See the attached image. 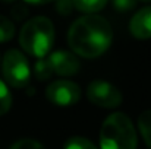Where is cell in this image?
Returning a JSON list of instances; mask_svg holds the SVG:
<instances>
[{
  "label": "cell",
  "mask_w": 151,
  "mask_h": 149,
  "mask_svg": "<svg viewBox=\"0 0 151 149\" xmlns=\"http://www.w3.org/2000/svg\"><path fill=\"white\" fill-rule=\"evenodd\" d=\"M110 24L99 15H85L76 19L68 32V43L73 54L96 58L106 53L111 44Z\"/></svg>",
  "instance_id": "cell-1"
},
{
  "label": "cell",
  "mask_w": 151,
  "mask_h": 149,
  "mask_svg": "<svg viewBox=\"0 0 151 149\" xmlns=\"http://www.w3.org/2000/svg\"><path fill=\"white\" fill-rule=\"evenodd\" d=\"M54 43V25L46 16L31 18L19 32V44L28 54L38 58L50 53Z\"/></svg>",
  "instance_id": "cell-2"
},
{
  "label": "cell",
  "mask_w": 151,
  "mask_h": 149,
  "mask_svg": "<svg viewBox=\"0 0 151 149\" xmlns=\"http://www.w3.org/2000/svg\"><path fill=\"white\" fill-rule=\"evenodd\" d=\"M138 139L131 118L123 113L110 114L101 124V149H137Z\"/></svg>",
  "instance_id": "cell-3"
},
{
  "label": "cell",
  "mask_w": 151,
  "mask_h": 149,
  "mask_svg": "<svg viewBox=\"0 0 151 149\" xmlns=\"http://www.w3.org/2000/svg\"><path fill=\"white\" fill-rule=\"evenodd\" d=\"M1 69L6 82L13 88H24L29 81V64L27 57L19 50L6 51L1 61Z\"/></svg>",
  "instance_id": "cell-4"
},
{
  "label": "cell",
  "mask_w": 151,
  "mask_h": 149,
  "mask_svg": "<svg viewBox=\"0 0 151 149\" xmlns=\"http://www.w3.org/2000/svg\"><path fill=\"white\" fill-rule=\"evenodd\" d=\"M87 95L94 105H99L103 108H116L122 102L120 91L114 85H111L106 81H101V79L93 81L88 85Z\"/></svg>",
  "instance_id": "cell-5"
},
{
  "label": "cell",
  "mask_w": 151,
  "mask_h": 149,
  "mask_svg": "<svg viewBox=\"0 0 151 149\" xmlns=\"http://www.w3.org/2000/svg\"><path fill=\"white\" fill-rule=\"evenodd\" d=\"M46 97L54 105H73L81 98V88L72 81H56L47 86Z\"/></svg>",
  "instance_id": "cell-6"
},
{
  "label": "cell",
  "mask_w": 151,
  "mask_h": 149,
  "mask_svg": "<svg viewBox=\"0 0 151 149\" xmlns=\"http://www.w3.org/2000/svg\"><path fill=\"white\" fill-rule=\"evenodd\" d=\"M49 61L53 69V73L60 76H73L79 72V61L76 56L70 51L57 50L49 56Z\"/></svg>",
  "instance_id": "cell-7"
},
{
  "label": "cell",
  "mask_w": 151,
  "mask_h": 149,
  "mask_svg": "<svg viewBox=\"0 0 151 149\" xmlns=\"http://www.w3.org/2000/svg\"><path fill=\"white\" fill-rule=\"evenodd\" d=\"M129 31L138 40L151 38V6L142 7L132 16Z\"/></svg>",
  "instance_id": "cell-8"
},
{
  "label": "cell",
  "mask_w": 151,
  "mask_h": 149,
  "mask_svg": "<svg viewBox=\"0 0 151 149\" xmlns=\"http://www.w3.org/2000/svg\"><path fill=\"white\" fill-rule=\"evenodd\" d=\"M107 1L109 0H72V4L78 10L88 13V15H93V13L101 10L107 4Z\"/></svg>",
  "instance_id": "cell-9"
},
{
  "label": "cell",
  "mask_w": 151,
  "mask_h": 149,
  "mask_svg": "<svg viewBox=\"0 0 151 149\" xmlns=\"http://www.w3.org/2000/svg\"><path fill=\"white\" fill-rule=\"evenodd\" d=\"M138 127H139V132L145 140V143L151 148V110L144 111L139 118H138Z\"/></svg>",
  "instance_id": "cell-10"
},
{
  "label": "cell",
  "mask_w": 151,
  "mask_h": 149,
  "mask_svg": "<svg viewBox=\"0 0 151 149\" xmlns=\"http://www.w3.org/2000/svg\"><path fill=\"white\" fill-rule=\"evenodd\" d=\"M34 73L37 76L38 81H47L50 79L51 75H53V69L50 66V61H49V57H41L37 60L35 63V67H34Z\"/></svg>",
  "instance_id": "cell-11"
},
{
  "label": "cell",
  "mask_w": 151,
  "mask_h": 149,
  "mask_svg": "<svg viewBox=\"0 0 151 149\" xmlns=\"http://www.w3.org/2000/svg\"><path fill=\"white\" fill-rule=\"evenodd\" d=\"M15 35V25L10 19L0 15V43L10 41Z\"/></svg>",
  "instance_id": "cell-12"
},
{
  "label": "cell",
  "mask_w": 151,
  "mask_h": 149,
  "mask_svg": "<svg viewBox=\"0 0 151 149\" xmlns=\"http://www.w3.org/2000/svg\"><path fill=\"white\" fill-rule=\"evenodd\" d=\"M63 149H97V148L88 139H85L82 136H73V138H69L66 140Z\"/></svg>",
  "instance_id": "cell-13"
},
{
  "label": "cell",
  "mask_w": 151,
  "mask_h": 149,
  "mask_svg": "<svg viewBox=\"0 0 151 149\" xmlns=\"http://www.w3.org/2000/svg\"><path fill=\"white\" fill-rule=\"evenodd\" d=\"M12 105V95L6 86V83L0 79V115L6 114Z\"/></svg>",
  "instance_id": "cell-14"
},
{
  "label": "cell",
  "mask_w": 151,
  "mask_h": 149,
  "mask_svg": "<svg viewBox=\"0 0 151 149\" xmlns=\"http://www.w3.org/2000/svg\"><path fill=\"white\" fill-rule=\"evenodd\" d=\"M10 149H46L40 142L34 140V139H21L18 142H15Z\"/></svg>",
  "instance_id": "cell-15"
},
{
  "label": "cell",
  "mask_w": 151,
  "mask_h": 149,
  "mask_svg": "<svg viewBox=\"0 0 151 149\" xmlns=\"http://www.w3.org/2000/svg\"><path fill=\"white\" fill-rule=\"evenodd\" d=\"M111 3H113V6H114L116 10H119V12H128V10H131V9L135 7L137 0H111Z\"/></svg>",
  "instance_id": "cell-16"
},
{
  "label": "cell",
  "mask_w": 151,
  "mask_h": 149,
  "mask_svg": "<svg viewBox=\"0 0 151 149\" xmlns=\"http://www.w3.org/2000/svg\"><path fill=\"white\" fill-rule=\"evenodd\" d=\"M27 15H28V9H27L24 4L15 6V7L12 9V16H13L16 21H22Z\"/></svg>",
  "instance_id": "cell-17"
},
{
  "label": "cell",
  "mask_w": 151,
  "mask_h": 149,
  "mask_svg": "<svg viewBox=\"0 0 151 149\" xmlns=\"http://www.w3.org/2000/svg\"><path fill=\"white\" fill-rule=\"evenodd\" d=\"M27 3H31V4H44V3H50V1H54V0H24Z\"/></svg>",
  "instance_id": "cell-18"
},
{
  "label": "cell",
  "mask_w": 151,
  "mask_h": 149,
  "mask_svg": "<svg viewBox=\"0 0 151 149\" xmlns=\"http://www.w3.org/2000/svg\"><path fill=\"white\" fill-rule=\"evenodd\" d=\"M137 1H138V0H137ZM141 1H151V0H141Z\"/></svg>",
  "instance_id": "cell-19"
},
{
  "label": "cell",
  "mask_w": 151,
  "mask_h": 149,
  "mask_svg": "<svg viewBox=\"0 0 151 149\" xmlns=\"http://www.w3.org/2000/svg\"><path fill=\"white\" fill-rule=\"evenodd\" d=\"M3 1H13V0H3Z\"/></svg>",
  "instance_id": "cell-20"
}]
</instances>
